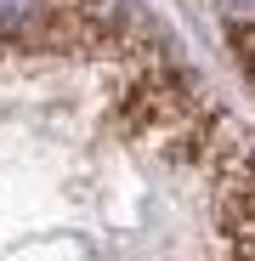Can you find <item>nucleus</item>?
Segmentation results:
<instances>
[{"label":"nucleus","instance_id":"1","mask_svg":"<svg viewBox=\"0 0 255 261\" xmlns=\"http://www.w3.org/2000/svg\"><path fill=\"white\" fill-rule=\"evenodd\" d=\"M51 12V0H0V34H29Z\"/></svg>","mask_w":255,"mask_h":261}]
</instances>
